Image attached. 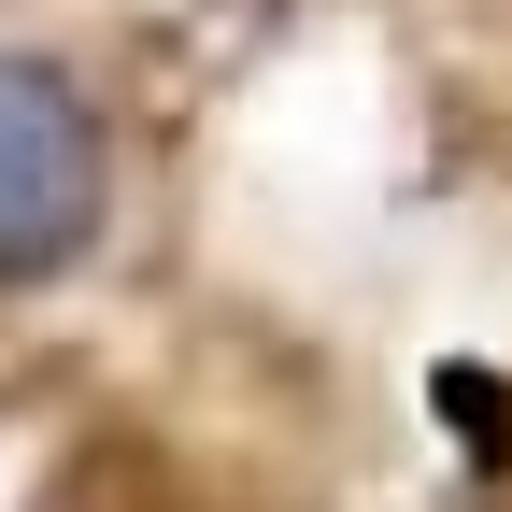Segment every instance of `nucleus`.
<instances>
[{
  "instance_id": "f257e3e1",
  "label": "nucleus",
  "mask_w": 512,
  "mask_h": 512,
  "mask_svg": "<svg viewBox=\"0 0 512 512\" xmlns=\"http://www.w3.org/2000/svg\"><path fill=\"white\" fill-rule=\"evenodd\" d=\"M114 242V100L86 57L0 43V299H57Z\"/></svg>"
},
{
  "instance_id": "f03ea898",
  "label": "nucleus",
  "mask_w": 512,
  "mask_h": 512,
  "mask_svg": "<svg viewBox=\"0 0 512 512\" xmlns=\"http://www.w3.org/2000/svg\"><path fill=\"white\" fill-rule=\"evenodd\" d=\"M427 413L470 441V470H512V384L498 370H427Z\"/></svg>"
}]
</instances>
